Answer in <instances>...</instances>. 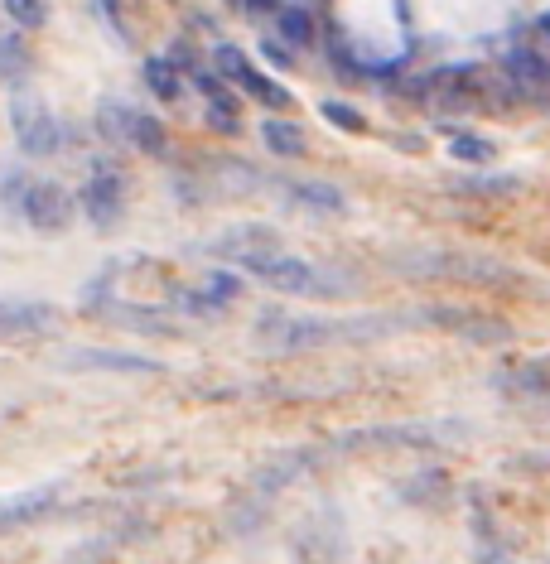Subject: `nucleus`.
<instances>
[{"instance_id":"c756f323","label":"nucleus","mask_w":550,"mask_h":564,"mask_svg":"<svg viewBox=\"0 0 550 564\" xmlns=\"http://www.w3.org/2000/svg\"><path fill=\"white\" fill-rule=\"evenodd\" d=\"M169 5H179V0H169Z\"/></svg>"},{"instance_id":"9d476101","label":"nucleus","mask_w":550,"mask_h":564,"mask_svg":"<svg viewBox=\"0 0 550 564\" xmlns=\"http://www.w3.org/2000/svg\"><path fill=\"white\" fill-rule=\"evenodd\" d=\"M502 68H507V78H512L517 92H531V97H536V92L550 87V68L536 54H526V49H512V54L502 58Z\"/></svg>"},{"instance_id":"cd10ccee","label":"nucleus","mask_w":550,"mask_h":564,"mask_svg":"<svg viewBox=\"0 0 550 564\" xmlns=\"http://www.w3.org/2000/svg\"><path fill=\"white\" fill-rule=\"evenodd\" d=\"M483 564H507V560H502V555H488V560H483Z\"/></svg>"},{"instance_id":"a211bd4d","label":"nucleus","mask_w":550,"mask_h":564,"mask_svg":"<svg viewBox=\"0 0 550 564\" xmlns=\"http://www.w3.org/2000/svg\"><path fill=\"white\" fill-rule=\"evenodd\" d=\"M131 145H136V150H145V155H165V150H169V135H165V126H160L155 116L136 111V121H131Z\"/></svg>"},{"instance_id":"bb28decb","label":"nucleus","mask_w":550,"mask_h":564,"mask_svg":"<svg viewBox=\"0 0 550 564\" xmlns=\"http://www.w3.org/2000/svg\"><path fill=\"white\" fill-rule=\"evenodd\" d=\"M169 58H174V68H184V63L193 68V44H184V39H179V44L169 49Z\"/></svg>"},{"instance_id":"f8f14e48","label":"nucleus","mask_w":550,"mask_h":564,"mask_svg":"<svg viewBox=\"0 0 550 564\" xmlns=\"http://www.w3.org/2000/svg\"><path fill=\"white\" fill-rule=\"evenodd\" d=\"M261 140H266V150L280 155V160H300L304 155V131L295 121H280V116L261 121Z\"/></svg>"},{"instance_id":"4468645a","label":"nucleus","mask_w":550,"mask_h":564,"mask_svg":"<svg viewBox=\"0 0 550 564\" xmlns=\"http://www.w3.org/2000/svg\"><path fill=\"white\" fill-rule=\"evenodd\" d=\"M145 87L160 97V102H179V92H184V73L174 68V58H145Z\"/></svg>"},{"instance_id":"a878e982","label":"nucleus","mask_w":550,"mask_h":564,"mask_svg":"<svg viewBox=\"0 0 550 564\" xmlns=\"http://www.w3.org/2000/svg\"><path fill=\"white\" fill-rule=\"evenodd\" d=\"M261 54L271 58V63H280V68L290 63V54H285V44H280V39H261Z\"/></svg>"},{"instance_id":"2eb2a0df","label":"nucleus","mask_w":550,"mask_h":564,"mask_svg":"<svg viewBox=\"0 0 550 564\" xmlns=\"http://www.w3.org/2000/svg\"><path fill=\"white\" fill-rule=\"evenodd\" d=\"M497 386H507V396H550V376L541 367H507V372H497Z\"/></svg>"},{"instance_id":"c85d7f7f","label":"nucleus","mask_w":550,"mask_h":564,"mask_svg":"<svg viewBox=\"0 0 550 564\" xmlns=\"http://www.w3.org/2000/svg\"><path fill=\"white\" fill-rule=\"evenodd\" d=\"M541 29H546V39H550V15H546V20H541Z\"/></svg>"},{"instance_id":"ddd939ff","label":"nucleus","mask_w":550,"mask_h":564,"mask_svg":"<svg viewBox=\"0 0 550 564\" xmlns=\"http://www.w3.org/2000/svg\"><path fill=\"white\" fill-rule=\"evenodd\" d=\"M68 362L73 367H111V372H160L155 357H126V352H97V348H83Z\"/></svg>"},{"instance_id":"f3484780","label":"nucleus","mask_w":550,"mask_h":564,"mask_svg":"<svg viewBox=\"0 0 550 564\" xmlns=\"http://www.w3.org/2000/svg\"><path fill=\"white\" fill-rule=\"evenodd\" d=\"M29 49L20 34H0V82H20L29 73Z\"/></svg>"},{"instance_id":"f257e3e1","label":"nucleus","mask_w":550,"mask_h":564,"mask_svg":"<svg viewBox=\"0 0 550 564\" xmlns=\"http://www.w3.org/2000/svg\"><path fill=\"white\" fill-rule=\"evenodd\" d=\"M415 328V314H391V319H300V314H280L266 309L251 338L266 352H314L329 348V343H367V338H386V333H401Z\"/></svg>"},{"instance_id":"6ab92c4d","label":"nucleus","mask_w":550,"mask_h":564,"mask_svg":"<svg viewBox=\"0 0 550 564\" xmlns=\"http://www.w3.org/2000/svg\"><path fill=\"white\" fill-rule=\"evenodd\" d=\"M49 502H54V492H29V497L0 502V531H5V526H20V521H29V516H39Z\"/></svg>"},{"instance_id":"393cba45","label":"nucleus","mask_w":550,"mask_h":564,"mask_svg":"<svg viewBox=\"0 0 550 564\" xmlns=\"http://www.w3.org/2000/svg\"><path fill=\"white\" fill-rule=\"evenodd\" d=\"M242 15H275L280 10V0H232Z\"/></svg>"},{"instance_id":"4be33fe9","label":"nucleus","mask_w":550,"mask_h":564,"mask_svg":"<svg viewBox=\"0 0 550 564\" xmlns=\"http://www.w3.org/2000/svg\"><path fill=\"white\" fill-rule=\"evenodd\" d=\"M275 20H280L285 44H309V39H314V25H309V15H304V10H275Z\"/></svg>"},{"instance_id":"5701e85b","label":"nucleus","mask_w":550,"mask_h":564,"mask_svg":"<svg viewBox=\"0 0 550 564\" xmlns=\"http://www.w3.org/2000/svg\"><path fill=\"white\" fill-rule=\"evenodd\" d=\"M319 111H324V121H333L338 131H353V135H358V131H367V121H362V111H353V107H348V102H324V107H319Z\"/></svg>"},{"instance_id":"9b49d317","label":"nucleus","mask_w":550,"mask_h":564,"mask_svg":"<svg viewBox=\"0 0 550 564\" xmlns=\"http://www.w3.org/2000/svg\"><path fill=\"white\" fill-rule=\"evenodd\" d=\"M232 82H237V87H242L247 97H256V102H266L271 111H285V107H290V92H285V87H280L275 78H266V73H256L251 63H242V68L232 73Z\"/></svg>"},{"instance_id":"39448f33","label":"nucleus","mask_w":550,"mask_h":564,"mask_svg":"<svg viewBox=\"0 0 550 564\" xmlns=\"http://www.w3.org/2000/svg\"><path fill=\"white\" fill-rule=\"evenodd\" d=\"M78 203H83L87 222H92L97 232H111V227L126 217V179H121V169L97 164L92 179L83 184V193H78Z\"/></svg>"},{"instance_id":"0eeeda50","label":"nucleus","mask_w":550,"mask_h":564,"mask_svg":"<svg viewBox=\"0 0 550 564\" xmlns=\"http://www.w3.org/2000/svg\"><path fill=\"white\" fill-rule=\"evenodd\" d=\"M237 299H242V275H232V270H213L198 290H179V295H174V309L208 319V314H222V309L237 304Z\"/></svg>"},{"instance_id":"f03ea898","label":"nucleus","mask_w":550,"mask_h":564,"mask_svg":"<svg viewBox=\"0 0 550 564\" xmlns=\"http://www.w3.org/2000/svg\"><path fill=\"white\" fill-rule=\"evenodd\" d=\"M247 270L266 285V290H280V295H295V299H343V295H353V280H338L333 270L314 266V261H304V256H285V251L261 256V261H251Z\"/></svg>"},{"instance_id":"aec40b11","label":"nucleus","mask_w":550,"mask_h":564,"mask_svg":"<svg viewBox=\"0 0 550 564\" xmlns=\"http://www.w3.org/2000/svg\"><path fill=\"white\" fill-rule=\"evenodd\" d=\"M449 155L464 164H488L497 155V145L493 140H478V135H454V140H449Z\"/></svg>"},{"instance_id":"1a4fd4ad","label":"nucleus","mask_w":550,"mask_h":564,"mask_svg":"<svg viewBox=\"0 0 550 564\" xmlns=\"http://www.w3.org/2000/svg\"><path fill=\"white\" fill-rule=\"evenodd\" d=\"M280 188L290 193V203H300L309 213H343V208H348L343 188L319 184V179H295V184H280Z\"/></svg>"},{"instance_id":"20e7f679","label":"nucleus","mask_w":550,"mask_h":564,"mask_svg":"<svg viewBox=\"0 0 550 564\" xmlns=\"http://www.w3.org/2000/svg\"><path fill=\"white\" fill-rule=\"evenodd\" d=\"M15 140H20L25 155L44 160V155H54V150L68 145V131H63V121H54V111L44 107L39 97L20 92L15 97Z\"/></svg>"},{"instance_id":"412c9836","label":"nucleus","mask_w":550,"mask_h":564,"mask_svg":"<svg viewBox=\"0 0 550 564\" xmlns=\"http://www.w3.org/2000/svg\"><path fill=\"white\" fill-rule=\"evenodd\" d=\"M5 15L20 29H39L49 20V5H44V0H5Z\"/></svg>"},{"instance_id":"423d86ee","label":"nucleus","mask_w":550,"mask_h":564,"mask_svg":"<svg viewBox=\"0 0 550 564\" xmlns=\"http://www.w3.org/2000/svg\"><path fill=\"white\" fill-rule=\"evenodd\" d=\"M208 251L247 270L251 261H261V256H275V251H280V232L266 227V222H237V227L222 232L218 242H208Z\"/></svg>"},{"instance_id":"b1692460","label":"nucleus","mask_w":550,"mask_h":564,"mask_svg":"<svg viewBox=\"0 0 550 564\" xmlns=\"http://www.w3.org/2000/svg\"><path fill=\"white\" fill-rule=\"evenodd\" d=\"M464 193H517V179H468Z\"/></svg>"},{"instance_id":"6e6552de","label":"nucleus","mask_w":550,"mask_h":564,"mask_svg":"<svg viewBox=\"0 0 550 564\" xmlns=\"http://www.w3.org/2000/svg\"><path fill=\"white\" fill-rule=\"evenodd\" d=\"M58 309L44 299H0V338H34V333H54Z\"/></svg>"},{"instance_id":"dca6fc26","label":"nucleus","mask_w":550,"mask_h":564,"mask_svg":"<svg viewBox=\"0 0 550 564\" xmlns=\"http://www.w3.org/2000/svg\"><path fill=\"white\" fill-rule=\"evenodd\" d=\"M131 121H136V111L126 102H102L97 107V131L107 135L111 145H131Z\"/></svg>"},{"instance_id":"7ed1b4c3","label":"nucleus","mask_w":550,"mask_h":564,"mask_svg":"<svg viewBox=\"0 0 550 564\" xmlns=\"http://www.w3.org/2000/svg\"><path fill=\"white\" fill-rule=\"evenodd\" d=\"M20 217H25L34 232H44V237H58V232H68L73 227V193L54 179H29L25 193H20Z\"/></svg>"}]
</instances>
